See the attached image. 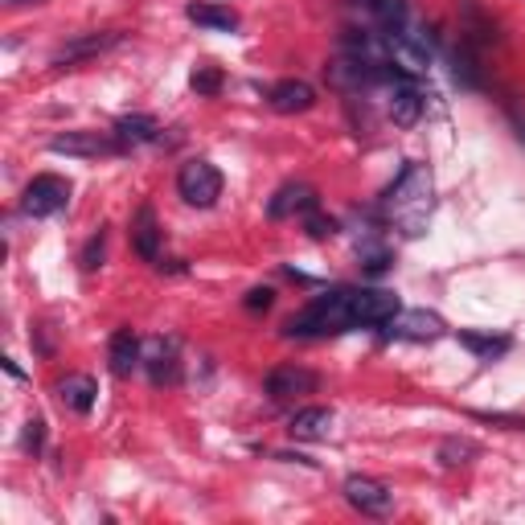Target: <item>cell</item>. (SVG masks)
I'll return each mask as SVG.
<instances>
[{
    "label": "cell",
    "mask_w": 525,
    "mask_h": 525,
    "mask_svg": "<svg viewBox=\"0 0 525 525\" xmlns=\"http://www.w3.org/2000/svg\"><path fill=\"white\" fill-rule=\"evenodd\" d=\"M435 456H440L443 468H456V464H468L472 456H481V448H476L472 440H443Z\"/></svg>",
    "instance_id": "7402d4cb"
},
{
    "label": "cell",
    "mask_w": 525,
    "mask_h": 525,
    "mask_svg": "<svg viewBox=\"0 0 525 525\" xmlns=\"http://www.w3.org/2000/svg\"><path fill=\"white\" fill-rule=\"evenodd\" d=\"M431 198H435V181H431V169L419 160H411L403 169L394 185L386 190L382 198V214L406 234V238H419L427 230V218H431Z\"/></svg>",
    "instance_id": "7a4b0ae2"
},
{
    "label": "cell",
    "mask_w": 525,
    "mask_h": 525,
    "mask_svg": "<svg viewBox=\"0 0 525 525\" xmlns=\"http://www.w3.org/2000/svg\"><path fill=\"white\" fill-rule=\"evenodd\" d=\"M472 419H484V423H501V427H509V431H525V419H513V414H481V411H476Z\"/></svg>",
    "instance_id": "f1b7e54d"
},
{
    "label": "cell",
    "mask_w": 525,
    "mask_h": 525,
    "mask_svg": "<svg viewBox=\"0 0 525 525\" xmlns=\"http://www.w3.org/2000/svg\"><path fill=\"white\" fill-rule=\"evenodd\" d=\"M460 345H464L468 354H476L481 362H492V357H501V354H509V336L501 333V336H492V333H460Z\"/></svg>",
    "instance_id": "44dd1931"
},
{
    "label": "cell",
    "mask_w": 525,
    "mask_h": 525,
    "mask_svg": "<svg viewBox=\"0 0 525 525\" xmlns=\"http://www.w3.org/2000/svg\"><path fill=\"white\" fill-rule=\"evenodd\" d=\"M386 333L403 336V341H440L448 333V325H443V316H435L427 308H411V312H398L386 325Z\"/></svg>",
    "instance_id": "ba28073f"
},
{
    "label": "cell",
    "mask_w": 525,
    "mask_h": 525,
    "mask_svg": "<svg viewBox=\"0 0 525 525\" xmlns=\"http://www.w3.org/2000/svg\"><path fill=\"white\" fill-rule=\"evenodd\" d=\"M242 304H247L250 312H267L271 304H276V292H271V287H250L247 300H242Z\"/></svg>",
    "instance_id": "83f0119b"
},
{
    "label": "cell",
    "mask_w": 525,
    "mask_h": 525,
    "mask_svg": "<svg viewBox=\"0 0 525 525\" xmlns=\"http://www.w3.org/2000/svg\"><path fill=\"white\" fill-rule=\"evenodd\" d=\"M177 193H181L185 206L209 209L218 198H222V172L209 160H185L181 172H177Z\"/></svg>",
    "instance_id": "3957f363"
},
{
    "label": "cell",
    "mask_w": 525,
    "mask_h": 525,
    "mask_svg": "<svg viewBox=\"0 0 525 525\" xmlns=\"http://www.w3.org/2000/svg\"><path fill=\"white\" fill-rule=\"evenodd\" d=\"M304 226H308V234H312V238H328V234L336 230V222H333V218H320L316 209H308V214H304Z\"/></svg>",
    "instance_id": "484cf974"
},
{
    "label": "cell",
    "mask_w": 525,
    "mask_h": 525,
    "mask_svg": "<svg viewBox=\"0 0 525 525\" xmlns=\"http://www.w3.org/2000/svg\"><path fill=\"white\" fill-rule=\"evenodd\" d=\"M185 17H190L193 25L222 29V34H234V29H238V13L222 9V5H198V0H193L190 9H185Z\"/></svg>",
    "instance_id": "ffe728a7"
},
{
    "label": "cell",
    "mask_w": 525,
    "mask_h": 525,
    "mask_svg": "<svg viewBox=\"0 0 525 525\" xmlns=\"http://www.w3.org/2000/svg\"><path fill=\"white\" fill-rule=\"evenodd\" d=\"M148 378H152V386H172V382L181 378V357H177V341H164V336H156L152 345H148Z\"/></svg>",
    "instance_id": "7c38bea8"
},
{
    "label": "cell",
    "mask_w": 525,
    "mask_h": 525,
    "mask_svg": "<svg viewBox=\"0 0 525 525\" xmlns=\"http://www.w3.org/2000/svg\"><path fill=\"white\" fill-rule=\"evenodd\" d=\"M50 152L58 156H115L123 152L120 140L103 136V131H62V136L50 140Z\"/></svg>",
    "instance_id": "52a82bcc"
},
{
    "label": "cell",
    "mask_w": 525,
    "mask_h": 525,
    "mask_svg": "<svg viewBox=\"0 0 525 525\" xmlns=\"http://www.w3.org/2000/svg\"><path fill=\"white\" fill-rule=\"evenodd\" d=\"M112 136L120 140V148H123V152H128V148L152 144V140L160 136V123H156L152 115H123V120H115Z\"/></svg>",
    "instance_id": "e0dca14e"
},
{
    "label": "cell",
    "mask_w": 525,
    "mask_h": 525,
    "mask_svg": "<svg viewBox=\"0 0 525 525\" xmlns=\"http://www.w3.org/2000/svg\"><path fill=\"white\" fill-rule=\"evenodd\" d=\"M103 255H107V230H99V234H91V242L83 247L78 263H83V271H99L103 267Z\"/></svg>",
    "instance_id": "603a6c76"
},
{
    "label": "cell",
    "mask_w": 525,
    "mask_h": 525,
    "mask_svg": "<svg viewBox=\"0 0 525 525\" xmlns=\"http://www.w3.org/2000/svg\"><path fill=\"white\" fill-rule=\"evenodd\" d=\"M320 386V378L304 365H276V370L263 378V390H267L271 403H287V398H300V394H312Z\"/></svg>",
    "instance_id": "8992f818"
},
{
    "label": "cell",
    "mask_w": 525,
    "mask_h": 525,
    "mask_svg": "<svg viewBox=\"0 0 525 525\" xmlns=\"http://www.w3.org/2000/svg\"><path fill=\"white\" fill-rule=\"evenodd\" d=\"M131 247L144 263H156L160 258V222H156L152 206H140L136 218H131Z\"/></svg>",
    "instance_id": "4fadbf2b"
},
{
    "label": "cell",
    "mask_w": 525,
    "mask_h": 525,
    "mask_svg": "<svg viewBox=\"0 0 525 525\" xmlns=\"http://www.w3.org/2000/svg\"><path fill=\"white\" fill-rule=\"evenodd\" d=\"M345 501L365 517L394 513V489H390L386 481H374V476H349V481H345Z\"/></svg>",
    "instance_id": "5b68a950"
},
{
    "label": "cell",
    "mask_w": 525,
    "mask_h": 525,
    "mask_svg": "<svg viewBox=\"0 0 525 525\" xmlns=\"http://www.w3.org/2000/svg\"><path fill=\"white\" fill-rule=\"evenodd\" d=\"M362 5H365V9H370V13H374V9H378V0H362Z\"/></svg>",
    "instance_id": "4dcf8cb0"
},
{
    "label": "cell",
    "mask_w": 525,
    "mask_h": 525,
    "mask_svg": "<svg viewBox=\"0 0 525 525\" xmlns=\"http://www.w3.org/2000/svg\"><path fill=\"white\" fill-rule=\"evenodd\" d=\"M58 398L66 411L74 414H91L95 411V398H99V386L91 374H66V378L58 382Z\"/></svg>",
    "instance_id": "5bb4252c"
},
{
    "label": "cell",
    "mask_w": 525,
    "mask_h": 525,
    "mask_svg": "<svg viewBox=\"0 0 525 525\" xmlns=\"http://www.w3.org/2000/svg\"><path fill=\"white\" fill-rule=\"evenodd\" d=\"M107 362H112L115 378H131V370L140 365V336L131 328H115L107 341Z\"/></svg>",
    "instance_id": "9a60e30c"
},
{
    "label": "cell",
    "mask_w": 525,
    "mask_h": 525,
    "mask_svg": "<svg viewBox=\"0 0 525 525\" xmlns=\"http://www.w3.org/2000/svg\"><path fill=\"white\" fill-rule=\"evenodd\" d=\"M5 5H42V0H5Z\"/></svg>",
    "instance_id": "f546056e"
},
{
    "label": "cell",
    "mask_w": 525,
    "mask_h": 525,
    "mask_svg": "<svg viewBox=\"0 0 525 525\" xmlns=\"http://www.w3.org/2000/svg\"><path fill=\"white\" fill-rule=\"evenodd\" d=\"M316 103V91H312L304 78H284L267 91V107L279 115H300V112H312Z\"/></svg>",
    "instance_id": "8fae6325"
},
{
    "label": "cell",
    "mask_w": 525,
    "mask_h": 525,
    "mask_svg": "<svg viewBox=\"0 0 525 525\" xmlns=\"http://www.w3.org/2000/svg\"><path fill=\"white\" fill-rule=\"evenodd\" d=\"M452 74H456V83L468 86V91H481L484 86V70H481V58H476L472 42H460L456 50H452Z\"/></svg>",
    "instance_id": "d6986e66"
},
{
    "label": "cell",
    "mask_w": 525,
    "mask_h": 525,
    "mask_svg": "<svg viewBox=\"0 0 525 525\" xmlns=\"http://www.w3.org/2000/svg\"><path fill=\"white\" fill-rule=\"evenodd\" d=\"M316 190H308V185H284V190L276 193V198L267 201V214L276 218H296V214H308V209H316Z\"/></svg>",
    "instance_id": "2e32d148"
},
{
    "label": "cell",
    "mask_w": 525,
    "mask_h": 525,
    "mask_svg": "<svg viewBox=\"0 0 525 525\" xmlns=\"http://www.w3.org/2000/svg\"><path fill=\"white\" fill-rule=\"evenodd\" d=\"M296 440H328L333 431V411L328 406H304L292 414V427H287Z\"/></svg>",
    "instance_id": "ac0fdd59"
},
{
    "label": "cell",
    "mask_w": 525,
    "mask_h": 525,
    "mask_svg": "<svg viewBox=\"0 0 525 525\" xmlns=\"http://www.w3.org/2000/svg\"><path fill=\"white\" fill-rule=\"evenodd\" d=\"M390 83H394V95H390V120H394L398 128H414L419 115H423V91L414 86L411 74H403V70H394Z\"/></svg>",
    "instance_id": "30bf717a"
},
{
    "label": "cell",
    "mask_w": 525,
    "mask_h": 525,
    "mask_svg": "<svg viewBox=\"0 0 525 525\" xmlns=\"http://www.w3.org/2000/svg\"><path fill=\"white\" fill-rule=\"evenodd\" d=\"M21 448L29 452V456H37V452L45 448V419H29L25 431H21Z\"/></svg>",
    "instance_id": "d4e9b609"
},
{
    "label": "cell",
    "mask_w": 525,
    "mask_h": 525,
    "mask_svg": "<svg viewBox=\"0 0 525 525\" xmlns=\"http://www.w3.org/2000/svg\"><path fill=\"white\" fill-rule=\"evenodd\" d=\"M362 263H365V276H382V271H390V250H365L362 255Z\"/></svg>",
    "instance_id": "4316f807"
},
{
    "label": "cell",
    "mask_w": 525,
    "mask_h": 525,
    "mask_svg": "<svg viewBox=\"0 0 525 525\" xmlns=\"http://www.w3.org/2000/svg\"><path fill=\"white\" fill-rule=\"evenodd\" d=\"M120 42H123V34H115V29H103V34H83V37H74V42H66V45L53 50V66H74V62L99 58V53L115 50Z\"/></svg>",
    "instance_id": "9c48e42d"
},
{
    "label": "cell",
    "mask_w": 525,
    "mask_h": 525,
    "mask_svg": "<svg viewBox=\"0 0 525 525\" xmlns=\"http://www.w3.org/2000/svg\"><path fill=\"white\" fill-rule=\"evenodd\" d=\"M66 206H70V181L58 177V172L34 177V181L25 185V193H21V214H29V218H53Z\"/></svg>",
    "instance_id": "277c9868"
},
{
    "label": "cell",
    "mask_w": 525,
    "mask_h": 525,
    "mask_svg": "<svg viewBox=\"0 0 525 525\" xmlns=\"http://www.w3.org/2000/svg\"><path fill=\"white\" fill-rule=\"evenodd\" d=\"M190 86L198 91V95H218L222 91V70L218 66H198L190 78Z\"/></svg>",
    "instance_id": "cb8c5ba5"
},
{
    "label": "cell",
    "mask_w": 525,
    "mask_h": 525,
    "mask_svg": "<svg viewBox=\"0 0 525 525\" xmlns=\"http://www.w3.org/2000/svg\"><path fill=\"white\" fill-rule=\"evenodd\" d=\"M398 312H403V304L386 287H333V292L316 296L308 308L296 312L284 333L300 336V341H316V336L354 333V328H386Z\"/></svg>",
    "instance_id": "6da1fadb"
}]
</instances>
